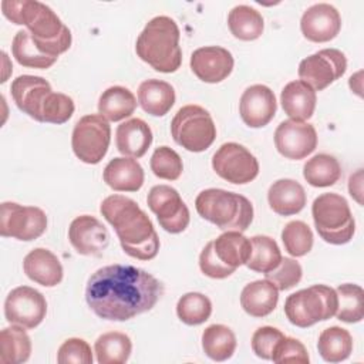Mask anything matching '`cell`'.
Wrapping results in <instances>:
<instances>
[{
	"mask_svg": "<svg viewBox=\"0 0 364 364\" xmlns=\"http://www.w3.org/2000/svg\"><path fill=\"white\" fill-rule=\"evenodd\" d=\"M164 294V284L151 273L129 264H108L87 283L85 300L104 320L125 321L149 311Z\"/></svg>",
	"mask_w": 364,
	"mask_h": 364,
	"instance_id": "obj_1",
	"label": "cell"
},
{
	"mask_svg": "<svg viewBox=\"0 0 364 364\" xmlns=\"http://www.w3.org/2000/svg\"><path fill=\"white\" fill-rule=\"evenodd\" d=\"M100 212L114 228L121 247L128 256L151 260L158 255V233L135 200L122 195H109L101 202Z\"/></svg>",
	"mask_w": 364,
	"mask_h": 364,
	"instance_id": "obj_2",
	"label": "cell"
},
{
	"mask_svg": "<svg viewBox=\"0 0 364 364\" xmlns=\"http://www.w3.org/2000/svg\"><path fill=\"white\" fill-rule=\"evenodd\" d=\"M1 11L14 24H24L33 41L47 55L65 53L73 41L70 28L44 3L37 0H4Z\"/></svg>",
	"mask_w": 364,
	"mask_h": 364,
	"instance_id": "obj_3",
	"label": "cell"
},
{
	"mask_svg": "<svg viewBox=\"0 0 364 364\" xmlns=\"http://www.w3.org/2000/svg\"><path fill=\"white\" fill-rule=\"evenodd\" d=\"M179 28L173 18L156 16L151 18L135 43L136 55L159 73H175L182 63Z\"/></svg>",
	"mask_w": 364,
	"mask_h": 364,
	"instance_id": "obj_4",
	"label": "cell"
},
{
	"mask_svg": "<svg viewBox=\"0 0 364 364\" xmlns=\"http://www.w3.org/2000/svg\"><path fill=\"white\" fill-rule=\"evenodd\" d=\"M195 208L199 216L225 232H245L253 220L252 202L240 193L225 189L202 191L195 199Z\"/></svg>",
	"mask_w": 364,
	"mask_h": 364,
	"instance_id": "obj_5",
	"label": "cell"
},
{
	"mask_svg": "<svg viewBox=\"0 0 364 364\" xmlns=\"http://www.w3.org/2000/svg\"><path fill=\"white\" fill-rule=\"evenodd\" d=\"M311 215L318 236L330 245L348 243L355 232V222L344 196L327 192L311 205Z\"/></svg>",
	"mask_w": 364,
	"mask_h": 364,
	"instance_id": "obj_6",
	"label": "cell"
},
{
	"mask_svg": "<svg viewBox=\"0 0 364 364\" xmlns=\"http://www.w3.org/2000/svg\"><path fill=\"white\" fill-rule=\"evenodd\" d=\"M337 293L326 284H313L287 296L284 313L293 326L306 328L336 316Z\"/></svg>",
	"mask_w": 364,
	"mask_h": 364,
	"instance_id": "obj_7",
	"label": "cell"
},
{
	"mask_svg": "<svg viewBox=\"0 0 364 364\" xmlns=\"http://www.w3.org/2000/svg\"><path fill=\"white\" fill-rule=\"evenodd\" d=\"M173 141L189 152L208 149L216 138V125L210 114L200 105H185L171 122Z\"/></svg>",
	"mask_w": 364,
	"mask_h": 364,
	"instance_id": "obj_8",
	"label": "cell"
},
{
	"mask_svg": "<svg viewBox=\"0 0 364 364\" xmlns=\"http://www.w3.org/2000/svg\"><path fill=\"white\" fill-rule=\"evenodd\" d=\"M109 141V122L100 114L84 115L74 125L71 146L75 156L84 164H98L105 156Z\"/></svg>",
	"mask_w": 364,
	"mask_h": 364,
	"instance_id": "obj_9",
	"label": "cell"
},
{
	"mask_svg": "<svg viewBox=\"0 0 364 364\" xmlns=\"http://www.w3.org/2000/svg\"><path fill=\"white\" fill-rule=\"evenodd\" d=\"M212 168L222 179L245 185L252 182L259 173L256 156L237 142H226L212 156Z\"/></svg>",
	"mask_w": 364,
	"mask_h": 364,
	"instance_id": "obj_10",
	"label": "cell"
},
{
	"mask_svg": "<svg viewBox=\"0 0 364 364\" xmlns=\"http://www.w3.org/2000/svg\"><path fill=\"white\" fill-rule=\"evenodd\" d=\"M47 229V216L37 206H23L16 202L1 203L0 233L3 237L30 242L40 237Z\"/></svg>",
	"mask_w": 364,
	"mask_h": 364,
	"instance_id": "obj_11",
	"label": "cell"
},
{
	"mask_svg": "<svg viewBox=\"0 0 364 364\" xmlns=\"http://www.w3.org/2000/svg\"><path fill=\"white\" fill-rule=\"evenodd\" d=\"M347 70V58L337 48H323L306 57L299 64V77L314 91H321L343 77Z\"/></svg>",
	"mask_w": 364,
	"mask_h": 364,
	"instance_id": "obj_12",
	"label": "cell"
},
{
	"mask_svg": "<svg viewBox=\"0 0 364 364\" xmlns=\"http://www.w3.org/2000/svg\"><path fill=\"white\" fill-rule=\"evenodd\" d=\"M146 203L156 215L161 228L169 233L183 232L191 220L189 209L179 192L169 185H155L151 188Z\"/></svg>",
	"mask_w": 364,
	"mask_h": 364,
	"instance_id": "obj_13",
	"label": "cell"
},
{
	"mask_svg": "<svg viewBox=\"0 0 364 364\" xmlns=\"http://www.w3.org/2000/svg\"><path fill=\"white\" fill-rule=\"evenodd\" d=\"M47 314L46 297L30 286L13 289L4 301V316L10 324L24 328L37 327Z\"/></svg>",
	"mask_w": 364,
	"mask_h": 364,
	"instance_id": "obj_14",
	"label": "cell"
},
{
	"mask_svg": "<svg viewBox=\"0 0 364 364\" xmlns=\"http://www.w3.org/2000/svg\"><path fill=\"white\" fill-rule=\"evenodd\" d=\"M274 145L284 158L303 159L317 146L316 128L304 121H283L274 131Z\"/></svg>",
	"mask_w": 364,
	"mask_h": 364,
	"instance_id": "obj_15",
	"label": "cell"
},
{
	"mask_svg": "<svg viewBox=\"0 0 364 364\" xmlns=\"http://www.w3.org/2000/svg\"><path fill=\"white\" fill-rule=\"evenodd\" d=\"M10 91L18 109L41 122L44 107L53 94L50 82L38 75H18L11 82Z\"/></svg>",
	"mask_w": 364,
	"mask_h": 364,
	"instance_id": "obj_16",
	"label": "cell"
},
{
	"mask_svg": "<svg viewBox=\"0 0 364 364\" xmlns=\"http://www.w3.org/2000/svg\"><path fill=\"white\" fill-rule=\"evenodd\" d=\"M68 240L77 253L100 256L109 245V233L97 218L81 215L70 223Z\"/></svg>",
	"mask_w": 364,
	"mask_h": 364,
	"instance_id": "obj_17",
	"label": "cell"
},
{
	"mask_svg": "<svg viewBox=\"0 0 364 364\" xmlns=\"http://www.w3.org/2000/svg\"><path fill=\"white\" fill-rule=\"evenodd\" d=\"M276 109L274 92L267 85H250L240 97L239 114L242 121L250 128L266 127L273 119Z\"/></svg>",
	"mask_w": 364,
	"mask_h": 364,
	"instance_id": "obj_18",
	"label": "cell"
},
{
	"mask_svg": "<svg viewBox=\"0 0 364 364\" xmlns=\"http://www.w3.org/2000/svg\"><path fill=\"white\" fill-rule=\"evenodd\" d=\"M233 55L219 46L196 48L191 55V70L203 82L216 84L228 78L233 70Z\"/></svg>",
	"mask_w": 364,
	"mask_h": 364,
	"instance_id": "obj_19",
	"label": "cell"
},
{
	"mask_svg": "<svg viewBox=\"0 0 364 364\" xmlns=\"http://www.w3.org/2000/svg\"><path fill=\"white\" fill-rule=\"evenodd\" d=\"M300 28L309 41L326 43L340 33L341 17L334 6L328 3H317L303 13Z\"/></svg>",
	"mask_w": 364,
	"mask_h": 364,
	"instance_id": "obj_20",
	"label": "cell"
},
{
	"mask_svg": "<svg viewBox=\"0 0 364 364\" xmlns=\"http://www.w3.org/2000/svg\"><path fill=\"white\" fill-rule=\"evenodd\" d=\"M104 182L118 192H136L144 185L145 173L135 158L118 156L104 168Z\"/></svg>",
	"mask_w": 364,
	"mask_h": 364,
	"instance_id": "obj_21",
	"label": "cell"
},
{
	"mask_svg": "<svg viewBox=\"0 0 364 364\" xmlns=\"http://www.w3.org/2000/svg\"><path fill=\"white\" fill-rule=\"evenodd\" d=\"M26 276L44 286L54 287L63 280V266L58 257L44 247H36L28 252L23 260Z\"/></svg>",
	"mask_w": 364,
	"mask_h": 364,
	"instance_id": "obj_22",
	"label": "cell"
},
{
	"mask_svg": "<svg viewBox=\"0 0 364 364\" xmlns=\"http://www.w3.org/2000/svg\"><path fill=\"white\" fill-rule=\"evenodd\" d=\"M280 102L284 114H287L290 119L306 121L314 114L317 95L307 82L294 80L283 87Z\"/></svg>",
	"mask_w": 364,
	"mask_h": 364,
	"instance_id": "obj_23",
	"label": "cell"
},
{
	"mask_svg": "<svg viewBox=\"0 0 364 364\" xmlns=\"http://www.w3.org/2000/svg\"><path fill=\"white\" fill-rule=\"evenodd\" d=\"M267 200L273 212L280 216H291L299 213L307 202L304 188L294 179H277L267 192Z\"/></svg>",
	"mask_w": 364,
	"mask_h": 364,
	"instance_id": "obj_24",
	"label": "cell"
},
{
	"mask_svg": "<svg viewBox=\"0 0 364 364\" xmlns=\"http://www.w3.org/2000/svg\"><path fill=\"white\" fill-rule=\"evenodd\" d=\"M117 149L127 156L141 158L152 144V131L141 118H131L118 125L115 132Z\"/></svg>",
	"mask_w": 364,
	"mask_h": 364,
	"instance_id": "obj_25",
	"label": "cell"
},
{
	"mask_svg": "<svg viewBox=\"0 0 364 364\" xmlns=\"http://www.w3.org/2000/svg\"><path fill=\"white\" fill-rule=\"evenodd\" d=\"M277 301L279 290L267 279L246 284L240 293V306L252 317L269 316L276 309Z\"/></svg>",
	"mask_w": 364,
	"mask_h": 364,
	"instance_id": "obj_26",
	"label": "cell"
},
{
	"mask_svg": "<svg viewBox=\"0 0 364 364\" xmlns=\"http://www.w3.org/2000/svg\"><path fill=\"white\" fill-rule=\"evenodd\" d=\"M138 104L145 112L154 117H164L175 104V90L166 81L145 80L138 87Z\"/></svg>",
	"mask_w": 364,
	"mask_h": 364,
	"instance_id": "obj_27",
	"label": "cell"
},
{
	"mask_svg": "<svg viewBox=\"0 0 364 364\" xmlns=\"http://www.w3.org/2000/svg\"><path fill=\"white\" fill-rule=\"evenodd\" d=\"M212 242L216 257L223 264L235 270L239 266L246 264L252 252L250 239H247L242 232L226 230Z\"/></svg>",
	"mask_w": 364,
	"mask_h": 364,
	"instance_id": "obj_28",
	"label": "cell"
},
{
	"mask_svg": "<svg viewBox=\"0 0 364 364\" xmlns=\"http://www.w3.org/2000/svg\"><path fill=\"white\" fill-rule=\"evenodd\" d=\"M136 108L135 95L125 87L112 85L107 88L98 100V112L107 121H121L134 114Z\"/></svg>",
	"mask_w": 364,
	"mask_h": 364,
	"instance_id": "obj_29",
	"label": "cell"
},
{
	"mask_svg": "<svg viewBox=\"0 0 364 364\" xmlns=\"http://www.w3.org/2000/svg\"><path fill=\"white\" fill-rule=\"evenodd\" d=\"M31 340L24 327L11 324L0 333V361L3 364H21L30 358Z\"/></svg>",
	"mask_w": 364,
	"mask_h": 364,
	"instance_id": "obj_30",
	"label": "cell"
},
{
	"mask_svg": "<svg viewBox=\"0 0 364 364\" xmlns=\"http://www.w3.org/2000/svg\"><path fill=\"white\" fill-rule=\"evenodd\" d=\"M317 350L327 363L344 361L353 351V337L346 328L338 326L324 328L318 336Z\"/></svg>",
	"mask_w": 364,
	"mask_h": 364,
	"instance_id": "obj_31",
	"label": "cell"
},
{
	"mask_svg": "<svg viewBox=\"0 0 364 364\" xmlns=\"http://www.w3.org/2000/svg\"><path fill=\"white\" fill-rule=\"evenodd\" d=\"M228 26L230 33L243 41H252L262 36L264 23L262 14L246 4L235 6L228 16Z\"/></svg>",
	"mask_w": 364,
	"mask_h": 364,
	"instance_id": "obj_32",
	"label": "cell"
},
{
	"mask_svg": "<svg viewBox=\"0 0 364 364\" xmlns=\"http://www.w3.org/2000/svg\"><path fill=\"white\" fill-rule=\"evenodd\" d=\"M235 333L223 324H212L202 333V348L213 361L229 360L236 350Z\"/></svg>",
	"mask_w": 364,
	"mask_h": 364,
	"instance_id": "obj_33",
	"label": "cell"
},
{
	"mask_svg": "<svg viewBox=\"0 0 364 364\" xmlns=\"http://www.w3.org/2000/svg\"><path fill=\"white\" fill-rule=\"evenodd\" d=\"M94 350L100 364H122L131 355L132 343L125 333L108 331L95 340Z\"/></svg>",
	"mask_w": 364,
	"mask_h": 364,
	"instance_id": "obj_34",
	"label": "cell"
},
{
	"mask_svg": "<svg viewBox=\"0 0 364 364\" xmlns=\"http://www.w3.org/2000/svg\"><path fill=\"white\" fill-rule=\"evenodd\" d=\"M303 176L314 188H327L340 179L341 166L333 155L317 154L304 164Z\"/></svg>",
	"mask_w": 364,
	"mask_h": 364,
	"instance_id": "obj_35",
	"label": "cell"
},
{
	"mask_svg": "<svg viewBox=\"0 0 364 364\" xmlns=\"http://www.w3.org/2000/svg\"><path fill=\"white\" fill-rule=\"evenodd\" d=\"M11 53L20 65L28 68L46 70L57 61V57H51L40 51L27 30H20L16 33L11 43Z\"/></svg>",
	"mask_w": 364,
	"mask_h": 364,
	"instance_id": "obj_36",
	"label": "cell"
},
{
	"mask_svg": "<svg viewBox=\"0 0 364 364\" xmlns=\"http://www.w3.org/2000/svg\"><path fill=\"white\" fill-rule=\"evenodd\" d=\"M252 243V252L246 262V266L257 273H269L282 260L280 249L274 239L264 236V235H256L250 237Z\"/></svg>",
	"mask_w": 364,
	"mask_h": 364,
	"instance_id": "obj_37",
	"label": "cell"
},
{
	"mask_svg": "<svg viewBox=\"0 0 364 364\" xmlns=\"http://www.w3.org/2000/svg\"><path fill=\"white\" fill-rule=\"evenodd\" d=\"M338 306L336 316L344 323H358L364 317V291L353 283L340 284L336 289Z\"/></svg>",
	"mask_w": 364,
	"mask_h": 364,
	"instance_id": "obj_38",
	"label": "cell"
},
{
	"mask_svg": "<svg viewBox=\"0 0 364 364\" xmlns=\"http://www.w3.org/2000/svg\"><path fill=\"white\" fill-rule=\"evenodd\" d=\"M176 314L182 323L198 326L210 317L212 303L208 296L198 291H189L178 300Z\"/></svg>",
	"mask_w": 364,
	"mask_h": 364,
	"instance_id": "obj_39",
	"label": "cell"
},
{
	"mask_svg": "<svg viewBox=\"0 0 364 364\" xmlns=\"http://www.w3.org/2000/svg\"><path fill=\"white\" fill-rule=\"evenodd\" d=\"M313 232L303 220H291L282 230V242L289 255L300 257L313 247Z\"/></svg>",
	"mask_w": 364,
	"mask_h": 364,
	"instance_id": "obj_40",
	"label": "cell"
},
{
	"mask_svg": "<svg viewBox=\"0 0 364 364\" xmlns=\"http://www.w3.org/2000/svg\"><path fill=\"white\" fill-rule=\"evenodd\" d=\"M149 165L155 176L166 181H176L183 171V164L178 152L165 145L154 151Z\"/></svg>",
	"mask_w": 364,
	"mask_h": 364,
	"instance_id": "obj_41",
	"label": "cell"
},
{
	"mask_svg": "<svg viewBox=\"0 0 364 364\" xmlns=\"http://www.w3.org/2000/svg\"><path fill=\"white\" fill-rule=\"evenodd\" d=\"M266 279L272 282L277 290H289L294 287L303 276V270L299 262L291 257H282L277 267L264 273Z\"/></svg>",
	"mask_w": 364,
	"mask_h": 364,
	"instance_id": "obj_42",
	"label": "cell"
},
{
	"mask_svg": "<svg viewBox=\"0 0 364 364\" xmlns=\"http://www.w3.org/2000/svg\"><path fill=\"white\" fill-rule=\"evenodd\" d=\"M284 337L286 336L276 327H259L252 336V350L259 358L272 360L276 347Z\"/></svg>",
	"mask_w": 364,
	"mask_h": 364,
	"instance_id": "obj_43",
	"label": "cell"
},
{
	"mask_svg": "<svg viewBox=\"0 0 364 364\" xmlns=\"http://www.w3.org/2000/svg\"><path fill=\"white\" fill-rule=\"evenodd\" d=\"M92 353L90 344L78 337L67 338L58 348L57 361L60 364H91L92 363Z\"/></svg>",
	"mask_w": 364,
	"mask_h": 364,
	"instance_id": "obj_44",
	"label": "cell"
},
{
	"mask_svg": "<svg viewBox=\"0 0 364 364\" xmlns=\"http://www.w3.org/2000/svg\"><path fill=\"white\" fill-rule=\"evenodd\" d=\"M272 361L277 364H283V363L309 364L310 357L301 341L293 337H284L276 347Z\"/></svg>",
	"mask_w": 364,
	"mask_h": 364,
	"instance_id": "obj_45",
	"label": "cell"
},
{
	"mask_svg": "<svg viewBox=\"0 0 364 364\" xmlns=\"http://www.w3.org/2000/svg\"><path fill=\"white\" fill-rule=\"evenodd\" d=\"M199 267L202 273L210 279H226L232 273H235V269L228 267L223 264L213 252V242H208L205 247L202 249L199 255Z\"/></svg>",
	"mask_w": 364,
	"mask_h": 364,
	"instance_id": "obj_46",
	"label": "cell"
},
{
	"mask_svg": "<svg viewBox=\"0 0 364 364\" xmlns=\"http://www.w3.org/2000/svg\"><path fill=\"white\" fill-rule=\"evenodd\" d=\"M348 191H350V195L358 203H363V200H361V193H363V169H358L354 175L350 176Z\"/></svg>",
	"mask_w": 364,
	"mask_h": 364,
	"instance_id": "obj_47",
	"label": "cell"
}]
</instances>
